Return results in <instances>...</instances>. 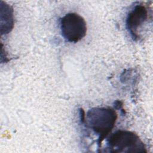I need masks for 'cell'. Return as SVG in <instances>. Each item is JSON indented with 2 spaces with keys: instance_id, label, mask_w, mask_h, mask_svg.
I'll return each mask as SVG.
<instances>
[{
  "instance_id": "6da1fadb",
  "label": "cell",
  "mask_w": 153,
  "mask_h": 153,
  "mask_svg": "<svg viewBox=\"0 0 153 153\" xmlns=\"http://www.w3.org/2000/svg\"><path fill=\"white\" fill-rule=\"evenodd\" d=\"M118 118L116 111L110 107H96L89 109L84 120L86 126L99 136V144L109 134Z\"/></svg>"
},
{
  "instance_id": "7a4b0ae2",
  "label": "cell",
  "mask_w": 153,
  "mask_h": 153,
  "mask_svg": "<svg viewBox=\"0 0 153 153\" xmlns=\"http://www.w3.org/2000/svg\"><path fill=\"white\" fill-rule=\"evenodd\" d=\"M110 152H146V146L139 136L133 131L118 130L107 140Z\"/></svg>"
},
{
  "instance_id": "3957f363",
  "label": "cell",
  "mask_w": 153,
  "mask_h": 153,
  "mask_svg": "<svg viewBox=\"0 0 153 153\" xmlns=\"http://www.w3.org/2000/svg\"><path fill=\"white\" fill-rule=\"evenodd\" d=\"M60 25L62 36L69 42L76 43L86 35V22L81 16L76 13L65 14L60 19Z\"/></svg>"
},
{
  "instance_id": "277c9868",
  "label": "cell",
  "mask_w": 153,
  "mask_h": 153,
  "mask_svg": "<svg viewBox=\"0 0 153 153\" xmlns=\"http://www.w3.org/2000/svg\"><path fill=\"white\" fill-rule=\"evenodd\" d=\"M149 18L147 7L142 4L136 5L128 13L126 19V27L134 40L139 39L140 30Z\"/></svg>"
}]
</instances>
